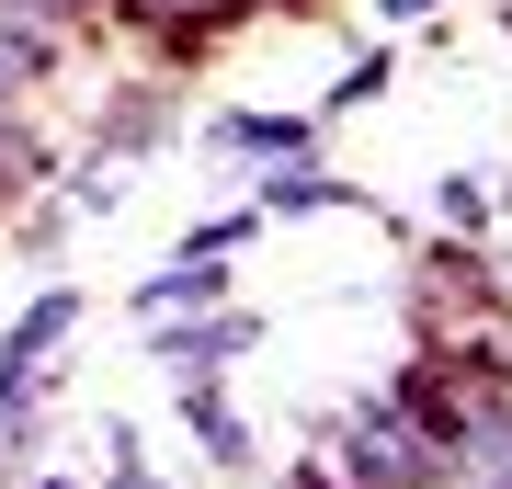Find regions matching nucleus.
<instances>
[{
    "mask_svg": "<svg viewBox=\"0 0 512 489\" xmlns=\"http://www.w3.org/2000/svg\"><path fill=\"white\" fill-rule=\"evenodd\" d=\"M160 137H171V91H160V80H137L126 103L103 114V137H92V160H137V148H160Z\"/></svg>",
    "mask_w": 512,
    "mask_h": 489,
    "instance_id": "5",
    "label": "nucleus"
},
{
    "mask_svg": "<svg viewBox=\"0 0 512 489\" xmlns=\"http://www.w3.org/2000/svg\"><path fill=\"white\" fill-rule=\"evenodd\" d=\"M308 137H319L308 114H217L205 126V148H228V160H296Z\"/></svg>",
    "mask_w": 512,
    "mask_h": 489,
    "instance_id": "4",
    "label": "nucleus"
},
{
    "mask_svg": "<svg viewBox=\"0 0 512 489\" xmlns=\"http://www.w3.org/2000/svg\"><path fill=\"white\" fill-rule=\"evenodd\" d=\"M501 12H512V0H501Z\"/></svg>",
    "mask_w": 512,
    "mask_h": 489,
    "instance_id": "15",
    "label": "nucleus"
},
{
    "mask_svg": "<svg viewBox=\"0 0 512 489\" xmlns=\"http://www.w3.org/2000/svg\"><path fill=\"white\" fill-rule=\"evenodd\" d=\"M46 69H57V35L0 12V114H23V91H46Z\"/></svg>",
    "mask_w": 512,
    "mask_h": 489,
    "instance_id": "8",
    "label": "nucleus"
},
{
    "mask_svg": "<svg viewBox=\"0 0 512 489\" xmlns=\"http://www.w3.org/2000/svg\"><path fill=\"white\" fill-rule=\"evenodd\" d=\"M80 12H103V0H80ZM114 12H160V23H205V12H239V0H114Z\"/></svg>",
    "mask_w": 512,
    "mask_h": 489,
    "instance_id": "11",
    "label": "nucleus"
},
{
    "mask_svg": "<svg viewBox=\"0 0 512 489\" xmlns=\"http://www.w3.org/2000/svg\"><path fill=\"white\" fill-rule=\"evenodd\" d=\"M376 12H387V23H410V12H433V0H376Z\"/></svg>",
    "mask_w": 512,
    "mask_h": 489,
    "instance_id": "13",
    "label": "nucleus"
},
{
    "mask_svg": "<svg viewBox=\"0 0 512 489\" xmlns=\"http://www.w3.org/2000/svg\"><path fill=\"white\" fill-rule=\"evenodd\" d=\"M183 421H194L205 467H251V421H239V410L217 399V376H205V387H183Z\"/></svg>",
    "mask_w": 512,
    "mask_h": 489,
    "instance_id": "9",
    "label": "nucleus"
},
{
    "mask_svg": "<svg viewBox=\"0 0 512 489\" xmlns=\"http://www.w3.org/2000/svg\"><path fill=\"white\" fill-rule=\"evenodd\" d=\"M444 489H512V399L467 410V433H456V467H444Z\"/></svg>",
    "mask_w": 512,
    "mask_h": 489,
    "instance_id": "3",
    "label": "nucleus"
},
{
    "mask_svg": "<svg viewBox=\"0 0 512 489\" xmlns=\"http://www.w3.org/2000/svg\"><path fill=\"white\" fill-rule=\"evenodd\" d=\"M35 489H69V478H35Z\"/></svg>",
    "mask_w": 512,
    "mask_h": 489,
    "instance_id": "14",
    "label": "nucleus"
},
{
    "mask_svg": "<svg viewBox=\"0 0 512 489\" xmlns=\"http://www.w3.org/2000/svg\"><path fill=\"white\" fill-rule=\"evenodd\" d=\"M285 489H342V478H330V467H285Z\"/></svg>",
    "mask_w": 512,
    "mask_h": 489,
    "instance_id": "12",
    "label": "nucleus"
},
{
    "mask_svg": "<svg viewBox=\"0 0 512 489\" xmlns=\"http://www.w3.org/2000/svg\"><path fill=\"white\" fill-rule=\"evenodd\" d=\"M251 342H262V319H251V308H228V296H217V308H194V319H183V308H171V319H148V364H160L171 387L228 376Z\"/></svg>",
    "mask_w": 512,
    "mask_h": 489,
    "instance_id": "2",
    "label": "nucleus"
},
{
    "mask_svg": "<svg viewBox=\"0 0 512 489\" xmlns=\"http://www.w3.org/2000/svg\"><path fill=\"white\" fill-rule=\"evenodd\" d=\"M444 228H490V182H478V171H444Z\"/></svg>",
    "mask_w": 512,
    "mask_h": 489,
    "instance_id": "10",
    "label": "nucleus"
},
{
    "mask_svg": "<svg viewBox=\"0 0 512 489\" xmlns=\"http://www.w3.org/2000/svg\"><path fill=\"white\" fill-rule=\"evenodd\" d=\"M308 205H353V182H330L308 148H296V160L262 171V205H251V217H308Z\"/></svg>",
    "mask_w": 512,
    "mask_h": 489,
    "instance_id": "6",
    "label": "nucleus"
},
{
    "mask_svg": "<svg viewBox=\"0 0 512 489\" xmlns=\"http://www.w3.org/2000/svg\"><path fill=\"white\" fill-rule=\"evenodd\" d=\"M217 296H228V273L205 262V251H183L171 273H148V285H137V319H171V308H217Z\"/></svg>",
    "mask_w": 512,
    "mask_h": 489,
    "instance_id": "7",
    "label": "nucleus"
},
{
    "mask_svg": "<svg viewBox=\"0 0 512 489\" xmlns=\"http://www.w3.org/2000/svg\"><path fill=\"white\" fill-rule=\"evenodd\" d=\"M444 467H456V455L421 433L399 399H353L330 421V478L342 489H444Z\"/></svg>",
    "mask_w": 512,
    "mask_h": 489,
    "instance_id": "1",
    "label": "nucleus"
}]
</instances>
